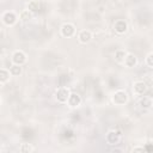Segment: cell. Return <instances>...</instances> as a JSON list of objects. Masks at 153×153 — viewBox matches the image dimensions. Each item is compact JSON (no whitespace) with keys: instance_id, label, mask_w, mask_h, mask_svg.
Here are the masks:
<instances>
[{"instance_id":"9c48e42d","label":"cell","mask_w":153,"mask_h":153,"mask_svg":"<svg viewBox=\"0 0 153 153\" xmlns=\"http://www.w3.org/2000/svg\"><path fill=\"white\" fill-rule=\"evenodd\" d=\"M114 29H115V31H116L117 33L122 35V33H124V32L128 30V24H127L126 20L118 19V20H116V23H115V25H114Z\"/></svg>"},{"instance_id":"30bf717a","label":"cell","mask_w":153,"mask_h":153,"mask_svg":"<svg viewBox=\"0 0 153 153\" xmlns=\"http://www.w3.org/2000/svg\"><path fill=\"white\" fill-rule=\"evenodd\" d=\"M78 39H79L80 43H84V44L88 43V42L92 39V33H91V31H90V30H82V31H80L79 35H78Z\"/></svg>"},{"instance_id":"9a60e30c","label":"cell","mask_w":153,"mask_h":153,"mask_svg":"<svg viewBox=\"0 0 153 153\" xmlns=\"http://www.w3.org/2000/svg\"><path fill=\"white\" fill-rule=\"evenodd\" d=\"M10 74H11L12 76H18V75H20V74H22V66L13 63V65L10 67Z\"/></svg>"},{"instance_id":"5b68a950","label":"cell","mask_w":153,"mask_h":153,"mask_svg":"<svg viewBox=\"0 0 153 153\" xmlns=\"http://www.w3.org/2000/svg\"><path fill=\"white\" fill-rule=\"evenodd\" d=\"M17 19H18L17 14H16L14 12H12V11L5 12L4 16H2V22H4L7 26H12V25H14V24L17 23Z\"/></svg>"},{"instance_id":"ba28073f","label":"cell","mask_w":153,"mask_h":153,"mask_svg":"<svg viewBox=\"0 0 153 153\" xmlns=\"http://www.w3.org/2000/svg\"><path fill=\"white\" fill-rule=\"evenodd\" d=\"M67 104L69 108H78L81 104V97L78 93H71L67 99Z\"/></svg>"},{"instance_id":"52a82bcc","label":"cell","mask_w":153,"mask_h":153,"mask_svg":"<svg viewBox=\"0 0 153 153\" xmlns=\"http://www.w3.org/2000/svg\"><path fill=\"white\" fill-rule=\"evenodd\" d=\"M147 90H148L147 84L143 82V81H135L134 85H133V91L137 96H143L147 92Z\"/></svg>"},{"instance_id":"4fadbf2b","label":"cell","mask_w":153,"mask_h":153,"mask_svg":"<svg viewBox=\"0 0 153 153\" xmlns=\"http://www.w3.org/2000/svg\"><path fill=\"white\" fill-rule=\"evenodd\" d=\"M10 71L5 69V68H0V84H5L10 80Z\"/></svg>"},{"instance_id":"8fae6325","label":"cell","mask_w":153,"mask_h":153,"mask_svg":"<svg viewBox=\"0 0 153 153\" xmlns=\"http://www.w3.org/2000/svg\"><path fill=\"white\" fill-rule=\"evenodd\" d=\"M123 63H124L127 67H129V68L135 67V66L137 65V57H136L134 54H127L126 57H124Z\"/></svg>"},{"instance_id":"7c38bea8","label":"cell","mask_w":153,"mask_h":153,"mask_svg":"<svg viewBox=\"0 0 153 153\" xmlns=\"http://www.w3.org/2000/svg\"><path fill=\"white\" fill-rule=\"evenodd\" d=\"M152 98L149 96H142L139 100V105L142 108V109H151L152 108Z\"/></svg>"},{"instance_id":"5bb4252c","label":"cell","mask_w":153,"mask_h":153,"mask_svg":"<svg viewBox=\"0 0 153 153\" xmlns=\"http://www.w3.org/2000/svg\"><path fill=\"white\" fill-rule=\"evenodd\" d=\"M126 55H127V53H126L124 50L118 49V50H116V51H115V60H116L118 63H123Z\"/></svg>"},{"instance_id":"e0dca14e","label":"cell","mask_w":153,"mask_h":153,"mask_svg":"<svg viewBox=\"0 0 153 153\" xmlns=\"http://www.w3.org/2000/svg\"><path fill=\"white\" fill-rule=\"evenodd\" d=\"M19 151L22 153H30V152L35 151V147L31 143H22L20 147H19Z\"/></svg>"},{"instance_id":"603a6c76","label":"cell","mask_w":153,"mask_h":153,"mask_svg":"<svg viewBox=\"0 0 153 153\" xmlns=\"http://www.w3.org/2000/svg\"><path fill=\"white\" fill-rule=\"evenodd\" d=\"M0 103H1V98H0Z\"/></svg>"},{"instance_id":"3957f363","label":"cell","mask_w":153,"mask_h":153,"mask_svg":"<svg viewBox=\"0 0 153 153\" xmlns=\"http://www.w3.org/2000/svg\"><path fill=\"white\" fill-rule=\"evenodd\" d=\"M69 94H71V92L67 87H60L55 92V97H56L59 103H67V99H68Z\"/></svg>"},{"instance_id":"8992f818","label":"cell","mask_w":153,"mask_h":153,"mask_svg":"<svg viewBox=\"0 0 153 153\" xmlns=\"http://www.w3.org/2000/svg\"><path fill=\"white\" fill-rule=\"evenodd\" d=\"M75 33V26L72 23H65L61 26V35L63 37H72Z\"/></svg>"},{"instance_id":"277c9868","label":"cell","mask_w":153,"mask_h":153,"mask_svg":"<svg viewBox=\"0 0 153 153\" xmlns=\"http://www.w3.org/2000/svg\"><path fill=\"white\" fill-rule=\"evenodd\" d=\"M12 62L14 65H19V66H23L25 62H26V54L22 50H16L13 54H12Z\"/></svg>"},{"instance_id":"d6986e66","label":"cell","mask_w":153,"mask_h":153,"mask_svg":"<svg viewBox=\"0 0 153 153\" xmlns=\"http://www.w3.org/2000/svg\"><path fill=\"white\" fill-rule=\"evenodd\" d=\"M146 63L148 67H153V53H149L146 57Z\"/></svg>"},{"instance_id":"44dd1931","label":"cell","mask_w":153,"mask_h":153,"mask_svg":"<svg viewBox=\"0 0 153 153\" xmlns=\"http://www.w3.org/2000/svg\"><path fill=\"white\" fill-rule=\"evenodd\" d=\"M145 148V152H152V145L148 142L147 145H146V147H143Z\"/></svg>"},{"instance_id":"7402d4cb","label":"cell","mask_w":153,"mask_h":153,"mask_svg":"<svg viewBox=\"0 0 153 153\" xmlns=\"http://www.w3.org/2000/svg\"><path fill=\"white\" fill-rule=\"evenodd\" d=\"M5 38V31L2 29H0V41H2Z\"/></svg>"},{"instance_id":"2e32d148","label":"cell","mask_w":153,"mask_h":153,"mask_svg":"<svg viewBox=\"0 0 153 153\" xmlns=\"http://www.w3.org/2000/svg\"><path fill=\"white\" fill-rule=\"evenodd\" d=\"M27 10L33 14L39 11V2L38 1H30L27 5Z\"/></svg>"},{"instance_id":"ac0fdd59","label":"cell","mask_w":153,"mask_h":153,"mask_svg":"<svg viewBox=\"0 0 153 153\" xmlns=\"http://www.w3.org/2000/svg\"><path fill=\"white\" fill-rule=\"evenodd\" d=\"M32 18V13L29 11V10H24L22 13H20V19L23 20V22H27V20H30Z\"/></svg>"},{"instance_id":"6da1fadb","label":"cell","mask_w":153,"mask_h":153,"mask_svg":"<svg viewBox=\"0 0 153 153\" xmlns=\"http://www.w3.org/2000/svg\"><path fill=\"white\" fill-rule=\"evenodd\" d=\"M111 100H112V103H114L115 105H124V104L128 102V94H127L126 91L118 90V91H116V92L112 94Z\"/></svg>"},{"instance_id":"7a4b0ae2","label":"cell","mask_w":153,"mask_h":153,"mask_svg":"<svg viewBox=\"0 0 153 153\" xmlns=\"http://www.w3.org/2000/svg\"><path fill=\"white\" fill-rule=\"evenodd\" d=\"M121 139V133L118 130H109L105 135V140L109 145H117Z\"/></svg>"},{"instance_id":"ffe728a7","label":"cell","mask_w":153,"mask_h":153,"mask_svg":"<svg viewBox=\"0 0 153 153\" xmlns=\"http://www.w3.org/2000/svg\"><path fill=\"white\" fill-rule=\"evenodd\" d=\"M131 152H133V153H137V152L143 153V152H145V148H143V146H136V147H134V148L131 149Z\"/></svg>"}]
</instances>
